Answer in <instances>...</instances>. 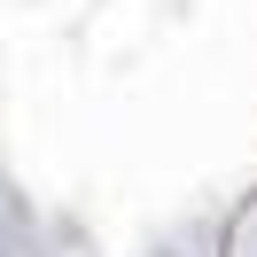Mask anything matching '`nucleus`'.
<instances>
[{
    "instance_id": "f257e3e1",
    "label": "nucleus",
    "mask_w": 257,
    "mask_h": 257,
    "mask_svg": "<svg viewBox=\"0 0 257 257\" xmlns=\"http://www.w3.org/2000/svg\"><path fill=\"white\" fill-rule=\"evenodd\" d=\"M0 257H32V203L8 172H0Z\"/></svg>"
},
{
    "instance_id": "f03ea898",
    "label": "nucleus",
    "mask_w": 257,
    "mask_h": 257,
    "mask_svg": "<svg viewBox=\"0 0 257 257\" xmlns=\"http://www.w3.org/2000/svg\"><path fill=\"white\" fill-rule=\"evenodd\" d=\"M226 257H257V203L234 218V241H226Z\"/></svg>"
}]
</instances>
